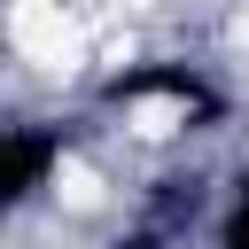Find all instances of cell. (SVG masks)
Wrapping results in <instances>:
<instances>
[{
  "label": "cell",
  "mask_w": 249,
  "mask_h": 249,
  "mask_svg": "<svg viewBox=\"0 0 249 249\" xmlns=\"http://www.w3.org/2000/svg\"><path fill=\"white\" fill-rule=\"evenodd\" d=\"M8 39H16V54H23L31 70H47V78H70V70L86 62V31H78V16H70L62 0H16V8H8Z\"/></svg>",
  "instance_id": "1"
},
{
  "label": "cell",
  "mask_w": 249,
  "mask_h": 249,
  "mask_svg": "<svg viewBox=\"0 0 249 249\" xmlns=\"http://www.w3.org/2000/svg\"><path fill=\"white\" fill-rule=\"evenodd\" d=\"M187 124V109L171 101V93H148V101H132V132L140 140H163V132H179Z\"/></svg>",
  "instance_id": "2"
},
{
  "label": "cell",
  "mask_w": 249,
  "mask_h": 249,
  "mask_svg": "<svg viewBox=\"0 0 249 249\" xmlns=\"http://www.w3.org/2000/svg\"><path fill=\"white\" fill-rule=\"evenodd\" d=\"M54 195H62L70 210H93V202H101V171H86V163H62V179H54Z\"/></svg>",
  "instance_id": "3"
},
{
  "label": "cell",
  "mask_w": 249,
  "mask_h": 249,
  "mask_svg": "<svg viewBox=\"0 0 249 249\" xmlns=\"http://www.w3.org/2000/svg\"><path fill=\"white\" fill-rule=\"evenodd\" d=\"M241 47H249V16H241Z\"/></svg>",
  "instance_id": "4"
}]
</instances>
